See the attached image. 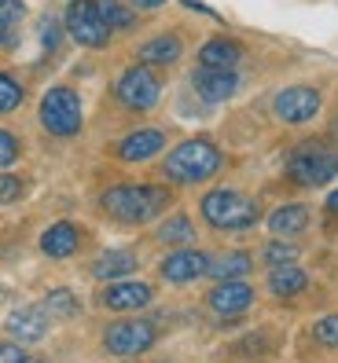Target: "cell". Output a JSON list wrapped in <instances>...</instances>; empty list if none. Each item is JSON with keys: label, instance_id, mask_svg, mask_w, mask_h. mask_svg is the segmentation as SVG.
Instances as JSON below:
<instances>
[{"label": "cell", "instance_id": "cb8c5ba5", "mask_svg": "<svg viewBox=\"0 0 338 363\" xmlns=\"http://www.w3.org/2000/svg\"><path fill=\"white\" fill-rule=\"evenodd\" d=\"M45 312H48V315H59V319H74V315H81V301H77L67 286H59V290H48Z\"/></svg>", "mask_w": 338, "mask_h": 363}, {"label": "cell", "instance_id": "8992f818", "mask_svg": "<svg viewBox=\"0 0 338 363\" xmlns=\"http://www.w3.org/2000/svg\"><path fill=\"white\" fill-rule=\"evenodd\" d=\"M40 125L59 140L77 136L81 133V99H77V92L67 89V84L48 89L45 99H40Z\"/></svg>", "mask_w": 338, "mask_h": 363}, {"label": "cell", "instance_id": "4316f807", "mask_svg": "<svg viewBox=\"0 0 338 363\" xmlns=\"http://www.w3.org/2000/svg\"><path fill=\"white\" fill-rule=\"evenodd\" d=\"M312 337H316V345H324V349H338V312L316 319V323H312Z\"/></svg>", "mask_w": 338, "mask_h": 363}, {"label": "cell", "instance_id": "836d02e7", "mask_svg": "<svg viewBox=\"0 0 338 363\" xmlns=\"http://www.w3.org/2000/svg\"><path fill=\"white\" fill-rule=\"evenodd\" d=\"M129 4H136V8H147V11H155V8H162L165 0H129Z\"/></svg>", "mask_w": 338, "mask_h": 363}, {"label": "cell", "instance_id": "e0dca14e", "mask_svg": "<svg viewBox=\"0 0 338 363\" xmlns=\"http://www.w3.org/2000/svg\"><path fill=\"white\" fill-rule=\"evenodd\" d=\"M243 59V45L231 37H209L199 48V67H217V70H236V62Z\"/></svg>", "mask_w": 338, "mask_h": 363}, {"label": "cell", "instance_id": "30bf717a", "mask_svg": "<svg viewBox=\"0 0 338 363\" xmlns=\"http://www.w3.org/2000/svg\"><path fill=\"white\" fill-rule=\"evenodd\" d=\"M206 264H209V257L202 250H192V246H177L169 257L158 264V275L165 283H173V286H184V283H195V279H202L206 275Z\"/></svg>", "mask_w": 338, "mask_h": 363}, {"label": "cell", "instance_id": "3957f363", "mask_svg": "<svg viewBox=\"0 0 338 363\" xmlns=\"http://www.w3.org/2000/svg\"><path fill=\"white\" fill-rule=\"evenodd\" d=\"M199 213H202V220L209 228H217V231H246L261 217L258 202H254L250 195H243V191H231V187L209 191V195L199 202Z\"/></svg>", "mask_w": 338, "mask_h": 363}, {"label": "cell", "instance_id": "83f0119b", "mask_svg": "<svg viewBox=\"0 0 338 363\" xmlns=\"http://www.w3.org/2000/svg\"><path fill=\"white\" fill-rule=\"evenodd\" d=\"M18 103H23V84L11 74H0V114H11Z\"/></svg>", "mask_w": 338, "mask_h": 363}, {"label": "cell", "instance_id": "484cf974", "mask_svg": "<svg viewBox=\"0 0 338 363\" xmlns=\"http://www.w3.org/2000/svg\"><path fill=\"white\" fill-rule=\"evenodd\" d=\"M261 257H265L268 268H280V264H294L302 253H298V246H290V242H283V239H272V242H265Z\"/></svg>", "mask_w": 338, "mask_h": 363}, {"label": "cell", "instance_id": "9c48e42d", "mask_svg": "<svg viewBox=\"0 0 338 363\" xmlns=\"http://www.w3.org/2000/svg\"><path fill=\"white\" fill-rule=\"evenodd\" d=\"M320 111H324V96H320V89H312V84H290V89H283L272 99V114L283 125H305Z\"/></svg>", "mask_w": 338, "mask_h": 363}, {"label": "cell", "instance_id": "e575fe53", "mask_svg": "<svg viewBox=\"0 0 338 363\" xmlns=\"http://www.w3.org/2000/svg\"><path fill=\"white\" fill-rule=\"evenodd\" d=\"M327 213H331V217H338V191H331V195H327Z\"/></svg>", "mask_w": 338, "mask_h": 363}, {"label": "cell", "instance_id": "ba28073f", "mask_svg": "<svg viewBox=\"0 0 338 363\" xmlns=\"http://www.w3.org/2000/svg\"><path fill=\"white\" fill-rule=\"evenodd\" d=\"M155 323L151 319H121L103 330V349L114 356H140L155 345Z\"/></svg>", "mask_w": 338, "mask_h": 363}, {"label": "cell", "instance_id": "ffe728a7", "mask_svg": "<svg viewBox=\"0 0 338 363\" xmlns=\"http://www.w3.org/2000/svg\"><path fill=\"white\" fill-rule=\"evenodd\" d=\"M250 268H254L250 253L231 250V253H217V257H209L206 275H209V279H217V283H228V279H246Z\"/></svg>", "mask_w": 338, "mask_h": 363}, {"label": "cell", "instance_id": "ac0fdd59", "mask_svg": "<svg viewBox=\"0 0 338 363\" xmlns=\"http://www.w3.org/2000/svg\"><path fill=\"white\" fill-rule=\"evenodd\" d=\"M184 52V40L177 33H158V37H147L140 45V62H147V67H169V62H177Z\"/></svg>", "mask_w": 338, "mask_h": 363}, {"label": "cell", "instance_id": "44dd1931", "mask_svg": "<svg viewBox=\"0 0 338 363\" xmlns=\"http://www.w3.org/2000/svg\"><path fill=\"white\" fill-rule=\"evenodd\" d=\"M136 253L129 250H111V253H103V257L92 264V275L103 283H114V279H125V275H133L136 272Z\"/></svg>", "mask_w": 338, "mask_h": 363}, {"label": "cell", "instance_id": "6da1fadb", "mask_svg": "<svg viewBox=\"0 0 338 363\" xmlns=\"http://www.w3.org/2000/svg\"><path fill=\"white\" fill-rule=\"evenodd\" d=\"M99 206L118 224H151L169 206V191L155 187V184H121V187L103 191Z\"/></svg>", "mask_w": 338, "mask_h": 363}, {"label": "cell", "instance_id": "1f68e13d", "mask_svg": "<svg viewBox=\"0 0 338 363\" xmlns=\"http://www.w3.org/2000/svg\"><path fill=\"white\" fill-rule=\"evenodd\" d=\"M0 363H26L23 345H11V341H0Z\"/></svg>", "mask_w": 338, "mask_h": 363}, {"label": "cell", "instance_id": "7c38bea8", "mask_svg": "<svg viewBox=\"0 0 338 363\" xmlns=\"http://www.w3.org/2000/svg\"><path fill=\"white\" fill-rule=\"evenodd\" d=\"M239 74L236 70H217V67H199L192 74V89L199 92L202 103H224L239 92Z\"/></svg>", "mask_w": 338, "mask_h": 363}, {"label": "cell", "instance_id": "d4e9b609", "mask_svg": "<svg viewBox=\"0 0 338 363\" xmlns=\"http://www.w3.org/2000/svg\"><path fill=\"white\" fill-rule=\"evenodd\" d=\"M96 8L103 15V23H107L111 30H133L136 26V15L121 4V0H96Z\"/></svg>", "mask_w": 338, "mask_h": 363}, {"label": "cell", "instance_id": "603a6c76", "mask_svg": "<svg viewBox=\"0 0 338 363\" xmlns=\"http://www.w3.org/2000/svg\"><path fill=\"white\" fill-rule=\"evenodd\" d=\"M192 239H195V228H192V220H187L184 213L169 217V220L158 228V242H165V246H187Z\"/></svg>", "mask_w": 338, "mask_h": 363}, {"label": "cell", "instance_id": "f1b7e54d", "mask_svg": "<svg viewBox=\"0 0 338 363\" xmlns=\"http://www.w3.org/2000/svg\"><path fill=\"white\" fill-rule=\"evenodd\" d=\"M23 191H26V184L18 180V177H11V173H0V206L18 202V199H23Z\"/></svg>", "mask_w": 338, "mask_h": 363}, {"label": "cell", "instance_id": "d590c367", "mask_svg": "<svg viewBox=\"0 0 338 363\" xmlns=\"http://www.w3.org/2000/svg\"><path fill=\"white\" fill-rule=\"evenodd\" d=\"M8 30H11V26L4 23V18H0V45H4V40H8Z\"/></svg>", "mask_w": 338, "mask_h": 363}, {"label": "cell", "instance_id": "9a60e30c", "mask_svg": "<svg viewBox=\"0 0 338 363\" xmlns=\"http://www.w3.org/2000/svg\"><path fill=\"white\" fill-rule=\"evenodd\" d=\"M77 246H81V231L70 220H59V224L45 228V235H40V253H45V257H55V261L74 257Z\"/></svg>", "mask_w": 338, "mask_h": 363}, {"label": "cell", "instance_id": "2e32d148", "mask_svg": "<svg viewBox=\"0 0 338 363\" xmlns=\"http://www.w3.org/2000/svg\"><path fill=\"white\" fill-rule=\"evenodd\" d=\"M162 147H165L162 129H136L118 143V158L121 162H147V158H155Z\"/></svg>", "mask_w": 338, "mask_h": 363}, {"label": "cell", "instance_id": "7a4b0ae2", "mask_svg": "<svg viewBox=\"0 0 338 363\" xmlns=\"http://www.w3.org/2000/svg\"><path fill=\"white\" fill-rule=\"evenodd\" d=\"M221 147L214 140H206V136H192V140H184L177 143L173 151L165 155L162 162V173L173 180V184H202L209 180L214 173H221Z\"/></svg>", "mask_w": 338, "mask_h": 363}, {"label": "cell", "instance_id": "8fae6325", "mask_svg": "<svg viewBox=\"0 0 338 363\" xmlns=\"http://www.w3.org/2000/svg\"><path fill=\"white\" fill-rule=\"evenodd\" d=\"M206 305H209V312L221 315V319L243 315L254 305V286L246 279H228V283H221V286H214L206 294Z\"/></svg>", "mask_w": 338, "mask_h": 363}, {"label": "cell", "instance_id": "4dcf8cb0", "mask_svg": "<svg viewBox=\"0 0 338 363\" xmlns=\"http://www.w3.org/2000/svg\"><path fill=\"white\" fill-rule=\"evenodd\" d=\"M23 15H26V4H23V0H0V18H4L8 26H15Z\"/></svg>", "mask_w": 338, "mask_h": 363}, {"label": "cell", "instance_id": "f546056e", "mask_svg": "<svg viewBox=\"0 0 338 363\" xmlns=\"http://www.w3.org/2000/svg\"><path fill=\"white\" fill-rule=\"evenodd\" d=\"M15 158H18V140H15L11 133L0 129V169H8Z\"/></svg>", "mask_w": 338, "mask_h": 363}, {"label": "cell", "instance_id": "7402d4cb", "mask_svg": "<svg viewBox=\"0 0 338 363\" xmlns=\"http://www.w3.org/2000/svg\"><path fill=\"white\" fill-rule=\"evenodd\" d=\"M309 286V275L298 264H280L268 272V294L272 297H294Z\"/></svg>", "mask_w": 338, "mask_h": 363}, {"label": "cell", "instance_id": "52a82bcc", "mask_svg": "<svg viewBox=\"0 0 338 363\" xmlns=\"http://www.w3.org/2000/svg\"><path fill=\"white\" fill-rule=\"evenodd\" d=\"M62 26H67V33L81 48H103L111 40V26L103 23L96 0H70L67 15H62Z\"/></svg>", "mask_w": 338, "mask_h": 363}, {"label": "cell", "instance_id": "4fadbf2b", "mask_svg": "<svg viewBox=\"0 0 338 363\" xmlns=\"http://www.w3.org/2000/svg\"><path fill=\"white\" fill-rule=\"evenodd\" d=\"M151 297L155 290L140 283V279H114L107 290H103V308H111V312H136V308H147L151 305Z\"/></svg>", "mask_w": 338, "mask_h": 363}, {"label": "cell", "instance_id": "d6a6232c", "mask_svg": "<svg viewBox=\"0 0 338 363\" xmlns=\"http://www.w3.org/2000/svg\"><path fill=\"white\" fill-rule=\"evenodd\" d=\"M40 37H45V52H55V45H59V26L52 23V18H45V23H40Z\"/></svg>", "mask_w": 338, "mask_h": 363}, {"label": "cell", "instance_id": "8d00e7d4", "mask_svg": "<svg viewBox=\"0 0 338 363\" xmlns=\"http://www.w3.org/2000/svg\"><path fill=\"white\" fill-rule=\"evenodd\" d=\"M26 363H48V359H40V356H26Z\"/></svg>", "mask_w": 338, "mask_h": 363}, {"label": "cell", "instance_id": "d6986e66", "mask_svg": "<svg viewBox=\"0 0 338 363\" xmlns=\"http://www.w3.org/2000/svg\"><path fill=\"white\" fill-rule=\"evenodd\" d=\"M8 334L15 341H40L48 334V312L45 308H15L8 315Z\"/></svg>", "mask_w": 338, "mask_h": 363}, {"label": "cell", "instance_id": "74e56055", "mask_svg": "<svg viewBox=\"0 0 338 363\" xmlns=\"http://www.w3.org/2000/svg\"><path fill=\"white\" fill-rule=\"evenodd\" d=\"M331 136H334V140H338V121H334V125H331Z\"/></svg>", "mask_w": 338, "mask_h": 363}, {"label": "cell", "instance_id": "5b68a950", "mask_svg": "<svg viewBox=\"0 0 338 363\" xmlns=\"http://www.w3.org/2000/svg\"><path fill=\"white\" fill-rule=\"evenodd\" d=\"M114 96H118V103L125 106V111L147 114V111H155L158 99H162V81H158V74L147 67V62H136V67L118 74Z\"/></svg>", "mask_w": 338, "mask_h": 363}, {"label": "cell", "instance_id": "277c9868", "mask_svg": "<svg viewBox=\"0 0 338 363\" xmlns=\"http://www.w3.org/2000/svg\"><path fill=\"white\" fill-rule=\"evenodd\" d=\"M338 177V151L324 140H305L287 158V180L298 187H324Z\"/></svg>", "mask_w": 338, "mask_h": 363}, {"label": "cell", "instance_id": "5bb4252c", "mask_svg": "<svg viewBox=\"0 0 338 363\" xmlns=\"http://www.w3.org/2000/svg\"><path fill=\"white\" fill-rule=\"evenodd\" d=\"M309 224H312V213H309V206H302V202H287V206H280V209L268 213V231L276 235V239H294V235H305Z\"/></svg>", "mask_w": 338, "mask_h": 363}]
</instances>
